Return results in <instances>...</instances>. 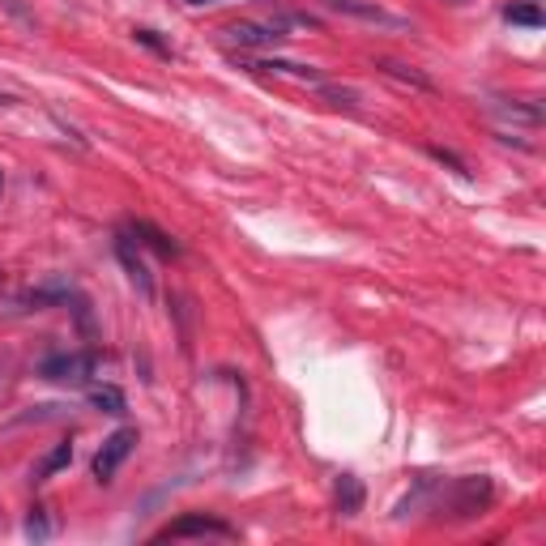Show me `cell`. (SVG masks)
I'll use <instances>...</instances> for the list:
<instances>
[{
    "instance_id": "obj_6",
    "label": "cell",
    "mask_w": 546,
    "mask_h": 546,
    "mask_svg": "<svg viewBox=\"0 0 546 546\" xmlns=\"http://www.w3.org/2000/svg\"><path fill=\"white\" fill-rule=\"evenodd\" d=\"M227 39L239 43V47H256V52L286 43L282 30H278V26H265V22H235V26H227Z\"/></svg>"
},
{
    "instance_id": "obj_2",
    "label": "cell",
    "mask_w": 546,
    "mask_h": 546,
    "mask_svg": "<svg viewBox=\"0 0 546 546\" xmlns=\"http://www.w3.org/2000/svg\"><path fill=\"white\" fill-rule=\"evenodd\" d=\"M133 448H137V427H120L116 436H107L103 448L94 453V465H90L94 478H99V483H111V478H116V470L128 461V453H133Z\"/></svg>"
},
{
    "instance_id": "obj_8",
    "label": "cell",
    "mask_w": 546,
    "mask_h": 546,
    "mask_svg": "<svg viewBox=\"0 0 546 546\" xmlns=\"http://www.w3.org/2000/svg\"><path fill=\"white\" fill-rule=\"evenodd\" d=\"M333 13H346V18H359V22H376V26H401V18L384 13L376 0H325Z\"/></svg>"
},
{
    "instance_id": "obj_4",
    "label": "cell",
    "mask_w": 546,
    "mask_h": 546,
    "mask_svg": "<svg viewBox=\"0 0 546 546\" xmlns=\"http://www.w3.org/2000/svg\"><path fill=\"white\" fill-rule=\"evenodd\" d=\"M491 504V483L487 478H461V483L448 487V508L453 517H474L478 508Z\"/></svg>"
},
{
    "instance_id": "obj_11",
    "label": "cell",
    "mask_w": 546,
    "mask_h": 546,
    "mask_svg": "<svg viewBox=\"0 0 546 546\" xmlns=\"http://www.w3.org/2000/svg\"><path fill=\"white\" fill-rule=\"evenodd\" d=\"M90 406L99 414H124L128 401H124V393L116 389V384H99V389H90Z\"/></svg>"
},
{
    "instance_id": "obj_1",
    "label": "cell",
    "mask_w": 546,
    "mask_h": 546,
    "mask_svg": "<svg viewBox=\"0 0 546 546\" xmlns=\"http://www.w3.org/2000/svg\"><path fill=\"white\" fill-rule=\"evenodd\" d=\"M171 538H235V525L210 517V512H184V517L171 521L154 542H171Z\"/></svg>"
},
{
    "instance_id": "obj_20",
    "label": "cell",
    "mask_w": 546,
    "mask_h": 546,
    "mask_svg": "<svg viewBox=\"0 0 546 546\" xmlns=\"http://www.w3.org/2000/svg\"><path fill=\"white\" fill-rule=\"evenodd\" d=\"M0 192H5V171H0Z\"/></svg>"
},
{
    "instance_id": "obj_13",
    "label": "cell",
    "mask_w": 546,
    "mask_h": 546,
    "mask_svg": "<svg viewBox=\"0 0 546 546\" xmlns=\"http://www.w3.org/2000/svg\"><path fill=\"white\" fill-rule=\"evenodd\" d=\"M380 69L389 73V77H397V82H410V86H419V90H431V77L419 73V69H406V64H397V60H384Z\"/></svg>"
},
{
    "instance_id": "obj_5",
    "label": "cell",
    "mask_w": 546,
    "mask_h": 546,
    "mask_svg": "<svg viewBox=\"0 0 546 546\" xmlns=\"http://www.w3.org/2000/svg\"><path fill=\"white\" fill-rule=\"evenodd\" d=\"M116 256H120V265H124V273H128V282H133L141 295H154V273H150L146 256H141V248H137L133 235H116Z\"/></svg>"
},
{
    "instance_id": "obj_15",
    "label": "cell",
    "mask_w": 546,
    "mask_h": 546,
    "mask_svg": "<svg viewBox=\"0 0 546 546\" xmlns=\"http://www.w3.org/2000/svg\"><path fill=\"white\" fill-rule=\"evenodd\" d=\"M316 90L325 94V99H333V107H359V94L350 86H329V82H316Z\"/></svg>"
},
{
    "instance_id": "obj_9",
    "label": "cell",
    "mask_w": 546,
    "mask_h": 546,
    "mask_svg": "<svg viewBox=\"0 0 546 546\" xmlns=\"http://www.w3.org/2000/svg\"><path fill=\"white\" fill-rule=\"evenodd\" d=\"M248 69H256V73H282V77H299V82H325L312 64H291V60H256V64H248Z\"/></svg>"
},
{
    "instance_id": "obj_19",
    "label": "cell",
    "mask_w": 546,
    "mask_h": 546,
    "mask_svg": "<svg viewBox=\"0 0 546 546\" xmlns=\"http://www.w3.org/2000/svg\"><path fill=\"white\" fill-rule=\"evenodd\" d=\"M0 107H13V99H9V94H0Z\"/></svg>"
},
{
    "instance_id": "obj_12",
    "label": "cell",
    "mask_w": 546,
    "mask_h": 546,
    "mask_svg": "<svg viewBox=\"0 0 546 546\" xmlns=\"http://www.w3.org/2000/svg\"><path fill=\"white\" fill-rule=\"evenodd\" d=\"M69 461H73V444L64 440V444H56L52 453L43 457V465L35 470V478H52V474H60V470H64V465H69Z\"/></svg>"
},
{
    "instance_id": "obj_14",
    "label": "cell",
    "mask_w": 546,
    "mask_h": 546,
    "mask_svg": "<svg viewBox=\"0 0 546 546\" xmlns=\"http://www.w3.org/2000/svg\"><path fill=\"white\" fill-rule=\"evenodd\" d=\"M26 538H30V542H47V538H52V521H47L43 508H30V517H26Z\"/></svg>"
},
{
    "instance_id": "obj_7",
    "label": "cell",
    "mask_w": 546,
    "mask_h": 546,
    "mask_svg": "<svg viewBox=\"0 0 546 546\" xmlns=\"http://www.w3.org/2000/svg\"><path fill=\"white\" fill-rule=\"evenodd\" d=\"M128 235H133L137 244H146L150 252L167 256V261H175V256H180V244H175V239H171L167 231H158L154 222H146V218H133V222H128Z\"/></svg>"
},
{
    "instance_id": "obj_10",
    "label": "cell",
    "mask_w": 546,
    "mask_h": 546,
    "mask_svg": "<svg viewBox=\"0 0 546 546\" xmlns=\"http://www.w3.org/2000/svg\"><path fill=\"white\" fill-rule=\"evenodd\" d=\"M337 512L342 517H359L363 512V483L355 474H342V483H337Z\"/></svg>"
},
{
    "instance_id": "obj_18",
    "label": "cell",
    "mask_w": 546,
    "mask_h": 546,
    "mask_svg": "<svg viewBox=\"0 0 546 546\" xmlns=\"http://www.w3.org/2000/svg\"><path fill=\"white\" fill-rule=\"evenodd\" d=\"M188 5H218V0H188Z\"/></svg>"
},
{
    "instance_id": "obj_16",
    "label": "cell",
    "mask_w": 546,
    "mask_h": 546,
    "mask_svg": "<svg viewBox=\"0 0 546 546\" xmlns=\"http://www.w3.org/2000/svg\"><path fill=\"white\" fill-rule=\"evenodd\" d=\"M504 18H508V22H517V26H542L538 5H508V9H504Z\"/></svg>"
},
{
    "instance_id": "obj_3",
    "label": "cell",
    "mask_w": 546,
    "mask_h": 546,
    "mask_svg": "<svg viewBox=\"0 0 546 546\" xmlns=\"http://www.w3.org/2000/svg\"><path fill=\"white\" fill-rule=\"evenodd\" d=\"M94 372V355L90 350H69V355H52L39 363V376L43 380H56V384H86Z\"/></svg>"
},
{
    "instance_id": "obj_17",
    "label": "cell",
    "mask_w": 546,
    "mask_h": 546,
    "mask_svg": "<svg viewBox=\"0 0 546 546\" xmlns=\"http://www.w3.org/2000/svg\"><path fill=\"white\" fill-rule=\"evenodd\" d=\"M133 35H137V43H146L150 52H158V56H171V43L158 39V30H133Z\"/></svg>"
}]
</instances>
